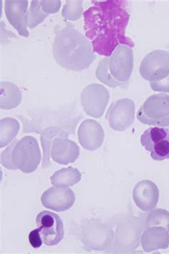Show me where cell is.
Here are the masks:
<instances>
[{
	"mask_svg": "<svg viewBox=\"0 0 169 254\" xmlns=\"http://www.w3.org/2000/svg\"><path fill=\"white\" fill-rule=\"evenodd\" d=\"M29 241H30V245L34 249H39L42 247L43 244L42 239L40 235V231L38 229L33 230L30 233L29 235Z\"/></svg>",
	"mask_w": 169,
	"mask_h": 254,
	"instance_id": "26",
	"label": "cell"
},
{
	"mask_svg": "<svg viewBox=\"0 0 169 254\" xmlns=\"http://www.w3.org/2000/svg\"><path fill=\"white\" fill-rule=\"evenodd\" d=\"M135 108L134 102L128 98L114 102L106 116L111 128L122 132L131 127L134 122Z\"/></svg>",
	"mask_w": 169,
	"mask_h": 254,
	"instance_id": "9",
	"label": "cell"
},
{
	"mask_svg": "<svg viewBox=\"0 0 169 254\" xmlns=\"http://www.w3.org/2000/svg\"><path fill=\"white\" fill-rule=\"evenodd\" d=\"M20 130L19 121L12 118H4L0 121V148L14 141Z\"/></svg>",
	"mask_w": 169,
	"mask_h": 254,
	"instance_id": "21",
	"label": "cell"
},
{
	"mask_svg": "<svg viewBox=\"0 0 169 254\" xmlns=\"http://www.w3.org/2000/svg\"><path fill=\"white\" fill-rule=\"evenodd\" d=\"M41 201L45 208L56 212L70 209L75 202V194L67 186H52L43 192Z\"/></svg>",
	"mask_w": 169,
	"mask_h": 254,
	"instance_id": "10",
	"label": "cell"
},
{
	"mask_svg": "<svg viewBox=\"0 0 169 254\" xmlns=\"http://www.w3.org/2000/svg\"><path fill=\"white\" fill-rule=\"evenodd\" d=\"M136 118L143 124L169 127V95L160 93L149 97L138 109Z\"/></svg>",
	"mask_w": 169,
	"mask_h": 254,
	"instance_id": "5",
	"label": "cell"
},
{
	"mask_svg": "<svg viewBox=\"0 0 169 254\" xmlns=\"http://www.w3.org/2000/svg\"><path fill=\"white\" fill-rule=\"evenodd\" d=\"M133 199L136 206L143 211H152L159 202V188L150 180L139 181L133 188Z\"/></svg>",
	"mask_w": 169,
	"mask_h": 254,
	"instance_id": "13",
	"label": "cell"
},
{
	"mask_svg": "<svg viewBox=\"0 0 169 254\" xmlns=\"http://www.w3.org/2000/svg\"><path fill=\"white\" fill-rule=\"evenodd\" d=\"M141 144L157 161L169 159V130L167 127H149L141 136Z\"/></svg>",
	"mask_w": 169,
	"mask_h": 254,
	"instance_id": "6",
	"label": "cell"
},
{
	"mask_svg": "<svg viewBox=\"0 0 169 254\" xmlns=\"http://www.w3.org/2000/svg\"><path fill=\"white\" fill-rule=\"evenodd\" d=\"M153 226H161L169 232V212L162 208L151 211L145 221L144 230Z\"/></svg>",
	"mask_w": 169,
	"mask_h": 254,
	"instance_id": "22",
	"label": "cell"
},
{
	"mask_svg": "<svg viewBox=\"0 0 169 254\" xmlns=\"http://www.w3.org/2000/svg\"><path fill=\"white\" fill-rule=\"evenodd\" d=\"M52 52L59 66L75 72L88 68L95 58L89 40L69 22L56 31Z\"/></svg>",
	"mask_w": 169,
	"mask_h": 254,
	"instance_id": "2",
	"label": "cell"
},
{
	"mask_svg": "<svg viewBox=\"0 0 169 254\" xmlns=\"http://www.w3.org/2000/svg\"><path fill=\"white\" fill-rule=\"evenodd\" d=\"M69 133L62 127H46L41 133V143L42 145L43 162L42 168H46L51 166V147L53 140L56 137H68Z\"/></svg>",
	"mask_w": 169,
	"mask_h": 254,
	"instance_id": "19",
	"label": "cell"
},
{
	"mask_svg": "<svg viewBox=\"0 0 169 254\" xmlns=\"http://www.w3.org/2000/svg\"><path fill=\"white\" fill-rule=\"evenodd\" d=\"M49 14L42 9L41 1H32L27 13V27L34 29L41 24Z\"/></svg>",
	"mask_w": 169,
	"mask_h": 254,
	"instance_id": "23",
	"label": "cell"
},
{
	"mask_svg": "<svg viewBox=\"0 0 169 254\" xmlns=\"http://www.w3.org/2000/svg\"><path fill=\"white\" fill-rule=\"evenodd\" d=\"M36 223L44 245L53 247L59 244L64 239V223L56 213L42 211L37 216Z\"/></svg>",
	"mask_w": 169,
	"mask_h": 254,
	"instance_id": "7",
	"label": "cell"
},
{
	"mask_svg": "<svg viewBox=\"0 0 169 254\" xmlns=\"http://www.w3.org/2000/svg\"><path fill=\"white\" fill-rule=\"evenodd\" d=\"M83 14V1H67L62 11L64 19L77 21L81 18Z\"/></svg>",
	"mask_w": 169,
	"mask_h": 254,
	"instance_id": "24",
	"label": "cell"
},
{
	"mask_svg": "<svg viewBox=\"0 0 169 254\" xmlns=\"http://www.w3.org/2000/svg\"><path fill=\"white\" fill-rule=\"evenodd\" d=\"M27 0H6L4 3V11L8 22L20 36L24 37L30 36L27 30Z\"/></svg>",
	"mask_w": 169,
	"mask_h": 254,
	"instance_id": "14",
	"label": "cell"
},
{
	"mask_svg": "<svg viewBox=\"0 0 169 254\" xmlns=\"http://www.w3.org/2000/svg\"><path fill=\"white\" fill-rule=\"evenodd\" d=\"M22 99L21 90L15 84L6 81L0 82V108L12 110L20 105Z\"/></svg>",
	"mask_w": 169,
	"mask_h": 254,
	"instance_id": "18",
	"label": "cell"
},
{
	"mask_svg": "<svg viewBox=\"0 0 169 254\" xmlns=\"http://www.w3.org/2000/svg\"><path fill=\"white\" fill-rule=\"evenodd\" d=\"M167 54L162 50H155L149 53L140 65V74L143 78L150 82H158L164 80Z\"/></svg>",
	"mask_w": 169,
	"mask_h": 254,
	"instance_id": "12",
	"label": "cell"
},
{
	"mask_svg": "<svg viewBox=\"0 0 169 254\" xmlns=\"http://www.w3.org/2000/svg\"><path fill=\"white\" fill-rule=\"evenodd\" d=\"M143 223L136 218L127 220L117 228L115 239V248L122 249L120 252H131L137 248Z\"/></svg>",
	"mask_w": 169,
	"mask_h": 254,
	"instance_id": "11",
	"label": "cell"
},
{
	"mask_svg": "<svg viewBox=\"0 0 169 254\" xmlns=\"http://www.w3.org/2000/svg\"><path fill=\"white\" fill-rule=\"evenodd\" d=\"M82 179V174L77 168L69 166L56 171L50 177L51 184L55 186H74Z\"/></svg>",
	"mask_w": 169,
	"mask_h": 254,
	"instance_id": "20",
	"label": "cell"
},
{
	"mask_svg": "<svg viewBox=\"0 0 169 254\" xmlns=\"http://www.w3.org/2000/svg\"><path fill=\"white\" fill-rule=\"evenodd\" d=\"M141 242L146 253L159 249H167L169 246V231L161 226H153L145 229L141 236Z\"/></svg>",
	"mask_w": 169,
	"mask_h": 254,
	"instance_id": "17",
	"label": "cell"
},
{
	"mask_svg": "<svg viewBox=\"0 0 169 254\" xmlns=\"http://www.w3.org/2000/svg\"><path fill=\"white\" fill-rule=\"evenodd\" d=\"M61 5V1H41L42 9L47 14L57 13L60 9Z\"/></svg>",
	"mask_w": 169,
	"mask_h": 254,
	"instance_id": "25",
	"label": "cell"
},
{
	"mask_svg": "<svg viewBox=\"0 0 169 254\" xmlns=\"http://www.w3.org/2000/svg\"><path fill=\"white\" fill-rule=\"evenodd\" d=\"M84 12V30L93 50L100 56H111L119 45L134 47L126 36L130 15L122 1H96Z\"/></svg>",
	"mask_w": 169,
	"mask_h": 254,
	"instance_id": "1",
	"label": "cell"
},
{
	"mask_svg": "<svg viewBox=\"0 0 169 254\" xmlns=\"http://www.w3.org/2000/svg\"><path fill=\"white\" fill-rule=\"evenodd\" d=\"M78 139L82 147L89 151L100 148L104 140V131L94 120H85L78 129Z\"/></svg>",
	"mask_w": 169,
	"mask_h": 254,
	"instance_id": "15",
	"label": "cell"
},
{
	"mask_svg": "<svg viewBox=\"0 0 169 254\" xmlns=\"http://www.w3.org/2000/svg\"><path fill=\"white\" fill-rule=\"evenodd\" d=\"M42 160L41 151L35 137L27 135L15 140L1 153V164L8 170H19L32 174L38 169Z\"/></svg>",
	"mask_w": 169,
	"mask_h": 254,
	"instance_id": "4",
	"label": "cell"
},
{
	"mask_svg": "<svg viewBox=\"0 0 169 254\" xmlns=\"http://www.w3.org/2000/svg\"><path fill=\"white\" fill-rule=\"evenodd\" d=\"M133 66V50L127 45H119L112 56L99 62L96 77L108 86L124 88L128 85Z\"/></svg>",
	"mask_w": 169,
	"mask_h": 254,
	"instance_id": "3",
	"label": "cell"
},
{
	"mask_svg": "<svg viewBox=\"0 0 169 254\" xmlns=\"http://www.w3.org/2000/svg\"><path fill=\"white\" fill-rule=\"evenodd\" d=\"M80 156V148L75 142L67 137H56L51 147L53 161L61 165L75 163Z\"/></svg>",
	"mask_w": 169,
	"mask_h": 254,
	"instance_id": "16",
	"label": "cell"
},
{
	"mask_svg": "<svg viewBox=\"0 0 169 254\" xmlns=\"http://www.w3.org/2000/svg\"><path fill=\"white\" fill-rule=\"evenodd\" d=\"M109 100V91L103 85L91 84L82 90L81 103L88 116L100 118Z\"/></svg>",
	"mask_w": 169,
	"mask_h": 254,
	"instance_id": "8",
	"label": "cell"
}]
</instances>
